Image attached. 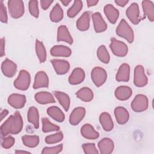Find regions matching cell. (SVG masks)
I'll return each mask as SVG.
<instances>
[{
  "instance_id": "1",
  "label": "cell",
  "mask_w": 154,
  "mask_h": 154,
  "mask_svg": "<svg viewBox=\"0 0 154 154\" xmlns=\"http://www.w3.org/2000/svg\"><path fill=\"white\" fill-rule=\"evenodd\" d=\"M23 128V120L19 112L16 111L11 115L1 125V133L2 137H6L8 134H17Z\"/></svg>"
},
{
  "instance_id": "2",
  "label": "cell",
  "mask_w": 154,
  "mask_h": 154,
  "mask_svg": "<svg viewBox=\"0 0 154 154\" xmlns=\"http://www.w3.org/2000/svg\"><path fill=\"white\" fill-rule=\"evenodd\" d=\"M116 34L119 37L126 39L129 43H132L134 40V31L124 19H122L116 28Z\"/></svg>"
},
{
  "instance_id": "3",
  "label": "cell",
  "mask_w": 154,
  "mask_h": 154,
  "mask_svg": "<svg viewBox=\"0 0 154 154\" xmlns=\"http://www.w3.org/2000/svg\"><path fill=\"white\" fill-rule=\"evenodd\" d=\"M8 8L9 14L13 18L18 19L24 14V4L21 0H9Z\"/></svg>"
},
{
  "instance_id": "4",
  "label": "cell",
  "mask_w": 154,
  "mask_h": 154,
  "mask_svg": "<svg viewBox=\"0 0 154 154\" xmlns=\"http://www.w3.org/2000/svg\"><path fill=\"white\" fill-rule=\"evenodd\" d=\"M31 82V76L29 72L25 70H21L17 78L14 81V86L16 88L25 91L28 89Z\"/></svg>"
},
{
  "instance_id": "5",
  "label": "cell",
  "mask_w": 154,
  "mask_h": 154,
  "mask_svg": "<svg viewBox=\"0 0 154 154\" xmlns=\"http://www.w3.org/2000/svg\"><path fill=\"white\" fill-rule=\"evenodd\" d=\"M131 108L137 112H140L146 111L148 108L149 101L146 96L138 94L135 96L131 102Z\"/></svg>"
},
{
  "instance_id": "6",
  "label": "cell",
  "mask_w": 154,
  "mask_h": 154,
  "mask_svg": "<svg viewBox=\"0 0 154 154\" xmlns=\"http://www.w3.org/2000/svg\"><path fill=\"white\" fill-rule=\"evenodd\" d=\"M110 48L113 54L117 57H125L128 52V46L123 42L112 37L111 38Z\"/></svg>"
},
{
  "instance_id": "7",
  "label": "cell",
  "mask_w": 154,
  "mask_h": 154,
  "mask_svg": "<svg viewBox=\"0 0 154 154\" xmlns=\"http://www.w3.org/2000/svg\"><path fill=\"white\" fill-rule=\"evenodd\" d=\"M91 78L94 85L99 87L106 82L107 79L106 71L102 67H95L91 70Z\"/></svg>"
},
{
  "instance_id": "8",
  "label": "cell",
  "mask_w": 154,
  "mask_h": 154,
  "mask_svg": "<svg viewBox=\"0 0 154 154\" xmlns=\"http://www.w3.org/2000/svg\"><path fill=\"white\" fill-rule=\"evenodd\" d=\"M148 79L145 74L144 69L141 65H137L134 69V84L137 87H143L147 85Z\"/></svg>"
},
{
  "instance_id": "9",
  "label": "cell",
  "mask_w": 154,
  "mask_h": 154,
  "mask_svg": "<svg viewBox=\"0 0 154 154\" xmlns=\"http://www.w3.org/2000/svg\"><path fill=\"white\" fill-rule=\"evenodd\" d=\"M26 101V96L23 94L13 93L8 97V103L13 108L16 109H20L24 107Z\"/></svg>"
},
{
  "instance_id": "10",
  "label": "cell",
  "mask_w": 154,
  "mask_h": 154,
  "mask_svg": "<svg viewBox=\"0 0 154 154\" xmlns=\"http://www.w3.org/2000/svg\"><path fill=\"white\" fill-rule=\"evenodd\" d=\"M51 63L58 75H64L67 73L70 69V64L66 60L53 59L51 60Z\"/></svg>"
},
{
  "instance_id": "11",
  "label": "cell",
  "mask_w": 154,
  "mask_h": 154,
  "mask_svg": "<svg viewBox=\"0 0 154 154\" xmlns=\"http://www.w3.org/2000/svg\"><path fill=\"white\" fill-rule=\"evenodd\" d=\"M126 14L128 19L133 24L137 25L140 22V10L137 3H132L131 5H130V6L127 8Z\"/></svg>"
},
{
  "instance_id": "12",
  "label": "cell",
  "mask_w": 154,
  "mask_h": 154,
  "mask_svg": "<svg viewBox=\"0 0 154 154\" xmlns=\"http://www.w3.org/2000/svg\"><path fill=\"white\" fill-rule=\"evenodd\" d=\"M1 70L4 75L8 78H12L17 71V65L13 61L6 58L2 63Z\"/></svg>"
},
{
  "instance_id": "13",
  "label": "cell",
  "mask_w": 154,
  "mask_h": 154,
  "mask_svg": "<svg viewBox=\"0 0 154 154\" xmlns=\"http://www.w3.org/2000/svg\"><path fill=\"white\" fill-rule=\"evenodd\" d=\"M94 29L96 32H102L106 30L107 24L99 12H96L92 14Z\"/></svg>"
},
{
  "instance_id": "14",
  "label": "cell",
  "mask_w": 154,
  "mask_h": 154,
  "mask_svg": "<svg viewBox=\"0 0 154 154\" xmlns=\"http://www.w3.org/2000/svg\"><path fill=\"white\" fill-rule=\"evenodd\" d=\"M49 86V78L44 71L38 72L34 78L33 88L37 89L39 88H48Z\"/></svg>"
},
{
  "instance_id": "15",
  "label": "cell",
  "mask_w": 154,
  "mask_h": 154,
  "mask_svg": "<svg viewBox=\"0 0 154 154\" xmlns=\"http://www.w3.org/2000/svg\"><path fill=\"white\" fill-rule=\"evenodd\" d=\"M85 115V109L84 107H76L72 111L69 117V122L72 125H78Z\"/></svg>"
},
{
  "instance_id": "16",
  "label": "cell",
  "mask_w": 154,
  "mask_h": 154,
  "mask_svg": "<svg viewBox=\"0 0 154 154\" xmlns=\"http://www.w3.org/2000/svg\"><path fill=\"white\" fill-rule=\"evenodd\" d=\"M85 79V72L80 68H75L69 77V82L71 85H78L81 84Z\"/></svg>"
},
{
  "instance_id": "17",
  "label": "cell",
  "mask_w": 154,
  "mask_h": 154,
  "mask_svg": "<svg viewBox=\"0 0 154 154\" xmlns=\"http://www.w3.org/2000/svg\"><path fill=\"white\" fill-rule=\"evenodd\" d=\"M101 154H110L114 149L113 141L109 138H103L97 144Z\"/></svg>"
},
{
  "instance_id": "18",
  "label": "cell",
  "mask_w": 154,
  "mask_h": 154,
  "mask_svg": "<svg viewBox=\"0 0 154 154\" xmlns=\"http://www.w3.org/2000/svg\"><path fill=\"white\" fill-rule=\"evenodd\" d=\"M114 114L117 122L119 125H124L128 122L129 119V114L128 110L122 106H117L114 109Z\"/></svg>"
},
{
  "instance_id": "19",
  "label": "cell",
  "mask_w": 154,
  "mask_h": 154,
  "mask_svg": "<svg viewBox=\"0 0 154 154\" xmlns=\"http://www.w3.org/2000/svg\"><path fill=\"white\" fill-rule=\"evenodd\" d=\"M81 134L86 139L95 140L99 138V134L90 124H84L81 128Z\"/></svg>"
},
{
  "instance_id": "20",
  "label": "cell",
  "mask_w": 154,
  "mask_h": 154,
  "mask_svg": "<svg viewBox=\"0 0 154 154\" xmlns=\"http://www.w3.org/2000/svg\"><path fill=\"white\" fill-rule=\"evenodd\" d=\"M57 40L58 42H65L70 45L73 43V38L71 36L66 26L61 25L58 28Z\"/></svg>"
},
{
  "instance_id": "21",
  "label": "cell",
  "mask_w": 154,
  "mask_h": 154,
  "mask_svg": "<svg viewBox=\"0 0 154 154\" xmlns=\"http://www.w3.org/2000/svg\"><path fill=\"white\" fill-rule=\"evenodd\" d=\"M50 53L53 57H69L72 54V51L66 46L55 45L51 48Z\"/></svg>"
},
{
  "instance_id": "22",
  "label": "cell",
  "mask_w": 154,
  "mask_h": 154,
  "mask_svg": "<svg viewBox=\"0 0 154 154\" xmlns=\"http://www.w3.org/2000/svg\"><path fill=\"white\" fill-rule=\"evenodd\" d=\"M103 11L109 22L112 24L116 23L119 16V10L112 4H107L104 7Z\"/></svg>"
},
{
  "instance_id": "23",
  "label": "cell",
  "mask_w": 154,
  "mask_h": 154,
  "mask_svg": "<svg viewBox=\"0 0 154 154\" xmlns=\"http://www.w3.org/2000/svg\"><path fill=\"white\" fill-rule=\"evenodd\" d=\"M130 76V66L126 63L122 64L119 68L116 79L118 82H128Z\"/></svg>"
},
{
  "instance_id": "24",
  "label": "cell",
  "mask_w": 154,
  "mask_h": 154,
  "mask_svg": "<svg viewBox=\"0 0 154 154\" xmlns=\"http://www.w3.org/2000/svg\"><path fill=\"white\" fill-rule=\"evenodd\" d=\"M114 94L117 99L120 100H126L132 96V91L129 87L122 85L116 89Z\"/></svg>"
},
{
  "instance_id": "25",
  "label": "cell",
  "mask_w": 154,
  "mask_h": 154,
  "mask_svg": "<svg viewBox=\"0 0 154 154\" xmlns=\"http://www.w3.org/2000/svg\"><path fill=\"white\" fill-rule=\"evenodd\" d=\"M99 122L105 131L109 132L112 130L114 123L109 113L106 112L101 113L99 116Z\"/></svg>"
},
{
  "instance_id": "26",
  "label": "cell",
  "mask_w": 154,
  "mask_h": 154,
  "mask_svg": "<svg viewBox=\"0 0 154 154\" xmlns=\"http://www.w3.org/2000/svg\"><path fill=\"white\" fill-rule=\"evenodd\" d=\"M34 98L37 103L42 105L55 102V100L53 95L51 93L46 91H40L37 93L35 94Z\"/></svg>"
},
{
  "instance_id": "27",
  "label": "cell",
  "mask_w": 154,
  "mask_h": 154,
  "mask_svg": "<svg viewBox=\"0 0 154 154\" xmlns=\"http://www.w3.org/2000/svg\"><path fill=\"white\" fill-rule=\"evenodd\" d=\"M47 114L54 120L58 122H63L65 120V116L62 110L58 106H52L46 110Z\"/></svg>"
},
{
  "instance_id": "28",
  "label": "cell",
  "mask_w": 154,
  "mask_h": 154,
  "mask_svg": "<svg viewBox=\"0 0 154 154\" xmlns=\"http://www.w3.org/2000/svg\"><path fill=\"white\" fill-rule=\"evenodd\" d=\"M90 13L85 11L76 21V27L78 29L81 31H85L90 27Z\"/></svg>"
},
{
  "instance_id": "29",
  "label": "cell",
  "mask_w": 154,
  "mask_h": 154,
  "mask_svg": "<svg viewBox=\"0 0 154 154\" xmlns=\"http://www.w3.org/2000/svg\"><path fill=\"white\" fill-rule=\"evenodd\" d=\"M28 122L31 123L33 126L37 129L39 127V113L37 108L31 106L27 112Z\"/></svg>"
},
{
  "instance_id": "30",
  "label": "cell",
  "mask_w": 154,
  "mask_h": 154,
  "mask_svg": "<svg viewBox=\"0 0 154 154\" xmlns=\"http://www.w3.org/2000/svg\"><path fill=\"white\" fill-rule=\"evenodd\" d=\"M54 94L64 109L66 111H67L69 109L70 104V99L69 95L64 92L59 91H55L54 92Z\"/></svg>"
},
{
  "instance_id": "31",
  "label": "cell",
  "mask_w": 154,
  "mask_h": 154,
  "mask_svg": "<svg viewBox=\"0 0 154 154\" xmlns=\"http://www.w3.org/2000/svg\"><path fill=\"white\" fill-rule=\"evenodd\" d=\"M142 7L144 15L149 20L153 22L154 20V5L152 1L144 0L142 1Z\"/></svg>"
},
{
  "instance_id": "32",
  "label": "cell",
  "mask_w": 154,
  "mask_h": 154,
  "mask_svg": "<svg viewBox=\"0 0 154 154\" xmlns=\"http://www.w3.org/2000/svg\"><path fill=\"white\" fill-rule=\"evenodd\" d=\"M76 96L83 102H88L93 99V92L88 87H83L79 89L76 93Z\"/></svg>"
},
{
  "instance_id": "33",
  "label": "cell",
  "mask_w": 154,
  "mask_h": 154,
  "mask_svg": "<svg viewBox=\"0 0 154 154\" xmlns=\"http://www.w3.org/2000/svg\"><path fill=\"white\" fill-rule=\"evenodd\" d=\"M63 16L64 13L63 9L59 4H56L50 12L49 16L51 20L53 22H58L63 19Z\"/></svg>"
},
{
  "instance_id": "34",
  "label": "cell",
  "mask_w": 154,
  "mask_h": 154,
  "mask_svg": "<svg viewBox=\"0 0 154 154\" xmlns=\"http://www.w3.org/2000/svg\"><path fill=\"white\" fill-rule=\"evenodd\" d=\"M35 52L40 62L41 63H45L47 58L46 51L43 43L38 39L35 41Z\"/></svg>"
},
{
  "instance_id": "35",
  "label": "cell",
  "mask_w": 154,
  "mask_h": 154,
  "mask_svg": "<svg viewBox=\"0 0 154 154\" xmlns=\"http://www.w3.org/2000/svg\"><path fill=\"white\" fill-rule=\"evenodd\" d=\"M22 140L25 146L31 148L37 146L40 141L39 137L37 135H23L22 137Z\"/></svg>"
},
{
  "instance_id": "36",
  "label": "cell",
  "mask_w": 154,
  "mask_h": 154,
  "mask_svg": "<svg viewBox=\"0 0 154 154\" xmlns=\"http://www.w3.org/2000/svg\"><path fill=\"white\" fill-rule=\"evenodd\" d=\"M83 7V3L80 0L74 1L73 5L67 10V15L69 17L73 18L75 17L82 10Z\"/></svg>"
},
{
  "instance_id": "37",
  "label": "cell",
  "mask_w": 154,
  "mask_h": 154,
  "mask_svg": "<svg viewBox=\"0 0 154 154\" xmlns=\"http://www.w3.org/2000/svg\"><path fill=\"white\" fill-rule=\"evenodd\" d=\"M97 56L99 60L105 64H108L109 62L110 56L104 45H101L97 48Z\"/></svg>"
},
{
  "instance_id": "38",
  "label": "cell",
  "mask_w": 154,
  "mask_h": 154,
  "mask_svg": "<svg viewBox=\"0 0 154 154\" xmlns=\"http://www.w3.org/2000/svg\"><path fill=\"white\" fill-rule=\"evenodd\" d=\"M42 131L43 132H48L51 131H57L60 130V127L58 125L52 123L46 117L42 118Z\"/></svg>"
},
{
  "instance_id": "39",
  "label": "cell",
  "mask_w": 154,
  "mask_h": 154,
  "mask_svg": "<svg viewBox=\"0 0 154 154\" xmlns=\"http://www.w3.org/2000/svg\"><path fill=\"white\" fill-rule=\"evenodd\" d=\"M63 138V134L61 132H57L54 134L48 135L45 138V142L47 144H55L61 141Z\"/></svg>"
},
{
  "instance_id": "40",
  "label": "cell",
  "mask_w": 154,
  "mask_h": 154,
  "mask_svg": "<svg viewBox=\"0 0 154 154\" xmlns=\"http://www.w3.org/2000/svg\"><path fill=\"white\" fill-rule=\"evenodd\" d=\"M28 9L30 14L35 18L39 16V9L38 1L36 0H31L28 2Z\"/></svg>"
},
{
  "instance_id": "41",
  "label": "cell",
  "mask_w": 154,
  "mask_h": 154,
  "mask_svg": "<svg viewBox=\"0 0 154 154\" xmlns=\"http://www.w3.org/2000/svg\"><path fill=\"white\" fill-rule=\"evenodd\" d=\"M63 144H59L54 147H45L42 151V154H57L60 153L63 150Z\"/></svg>"
},
{
  "instance_id": "42",
  "label": "cell",
  "mask_w": 154,
  "mask_h": 154,
  "mask_svg": "<svg viewBox=\"0 0 154 154\" xmlns=\"http://www.w3.org/2000/svg\"><path fill=\"white\" fill-rule=\"evenodd\" d=\"M84 152L85 154H98L99 152L94 143H85L82 146Z\"/></svg>"
},
{
  "instance_id": "43",
  "label": "cell",
  "mask_w": 154,
  "mask_h": 154,
  "mask_svg": "<svg viewBox=\"0 0 154 154\" xmlns=\"http://www.w3.org/2000/svg\"><path fill=\"white\" fill-rule=\"evenodd\" d=\"M15 143V139L12 136H7L5 137L2 141L1 145L3 148L4 149H10L11 148Z\"/></svg>"
},
{
  "instance_id": "44",
  "label": "cell",
  "mask_w": 154,
  "mask_h": 154,
  "mask_svg": "<svg viewBox=\"0 0 154 154\" xmlns=\"http://www.w3.org/2000/svg\"><path fill=\"white\" fill-rule=\"evenodd\" d=\"M0 20L2 23H7L8 22V16L6 7L2 1L0 2Z\"/></svg>"
},
{
  "instance_id": "45",
  "label": "cell",
  "mask_w": 154,
  "mask_h": 154,
  "mask_svg": "<svg viewBox=\"0 0 154 154\" xmlns=\"http://www.w3.org/2000/svg\"><path fill=\"white\" fill-rule=\"evenodd\" d=\"M54 2V1L51 0H42L40 1V5H41V7L43 10H47L50 5L52 4V3Z\"/></svg>"
},
{
  "instance_id": "46",
  "label": "cell",
  "mask_w": 154,
  "mask_h": 154,
  "mask_svg": "<svg viewBox=\"0 0 154 154\" xmlns=\"http://www.w3.org/2000/svg\"><path fill=\"white\" fill-rule=\"evenodd\" d=\"M1 57H2L5 55V38L4 37L1 38Z\"/></svg>"
},
{
  "instance_id": "47",
  "label": "cell",
  "mask_w": 154,
  "mask_h": 154,
  "mask_svg": "<svg viewBox=\"0 0 154 154\" xmlns=\"http://www.w3.org/2000/svg\"><path fill=\"white\" fill-rule=\"evenodd\" d=\"M114 2L119 7H124L129 2L128 1L125 0H115Z\"/></svg>"
},
{
  "instance_id": "48",
  "label": "cell",
  "mask_w": 154,
  "mask_h": 154,
  "mask_svg": "<svg viewBox=\"0 0 154 154\" xmlns=\"http://www.w3.org/2000/svg\"><path fill=\"white\" fill-rule=\"evenodd\" d=\"M98 2H99V1H97V0H87V7H90L95 6L97 4Z\"/></svg>"
},
{
  "instance_id": "49",
  "label": "cell",
  "mask_w": 154,
  "mask_h": 154,
  "mask_svg": "<svg viewBox=\"0 0 154 154\" xmlns=\"http://www.w3.org/2000/svg\"><path fill=\"white\" fill-rule=\"evenodd\" d=\"M8 114V111L7 109L2 110L1 112V120H2L6 116H7Z\"/></svg>"
},
{
  "instance_id": "50",
  "label": "cell",
  "mask_w": 154,
  "mask_h": 154,
  "mask_svg": "<svg viewBox=\"0 0 154 154\" xmlns=\"http://www.w3.org/2000/svg\"><path fill=\"white\" fill-rule=\"evenodd\" d=\"M61 2L63 4L64 6H67L71 2V1L70 0H63V1L61 0Z\"/></svg>"
},
{
  "instance_id": "51",
  "label": "cell",
  "mask_w": 154,
  "mask_h": 154,
  "mask_svg": "<svg viewBox=\"0 0 154 154\" xmlns=\"http://www.w3.org/2000/svg\"><path fill=\"white\" fill-rule=\"evenodd\" d=\"M16 153H30V152H28V151H25V150H16L15 152Z\"/></svg>"
}]
</instances>
